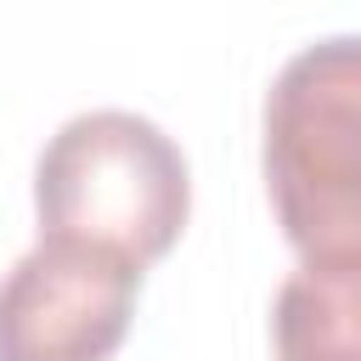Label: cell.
<instances>
[{
  "mask_svg": "<svg viewBox=\"0 0 361 361\" xmlns=\"http://www.w3.org/2000/svg\"><path fill=\"white\" fill-rule=\"evenodd\" d=\"M135 293V259L39 237L0 276V361H107L130 333Z\"/></svg>",
  "mask_w": 361,
  "mask_h": 361,
  "instance_id": "cell-3",
  "label": "cell"
},
{
  "mask_svg": "<svg viewBox=\"0 0 361 361\" xmlns=\"http://www.w3.org/2000/svg\"><path fill=\"white\" fill-rule=\"evenodd\" d=\"M259 158L299 259L361 254V34H322L276 68Z\"/></svg>",
  "mask_w": 361,
  "mask_h": 361,
  "instance_id": "cell-2",
  "label": "cell"
},
{
  "mask_svg": "<svg viewBox=\"0 0 361 361\" xmlns=\"http://www.w3.org/2000/svg\"><path fill=\"white\" fill-rule=\"evenodd\" d=\"M192 209L180 141L135 107H85L34 158L39 237L96 243L141 271L164 259Z\"/></svg>",
  "mask_w": 361,
  "mask_h": 361,
  "instance_id": "cell-1",
  "label": "cell"
},
{
  "mask_svg": "<svg viewBox=\"0 0 361 361\" xmlns=\"http://www.w3.org/2000/svg\"><path fill=\"white\" fill-rule=\"evenodd\" d=\"M276 361H361V254L299 259L271 305Z\"/></svg>",
  "mask_w": 361,
  "mask_h": 361,
  "instance_id": "cell-4",
  "label": "cell"
}]
</instances>
